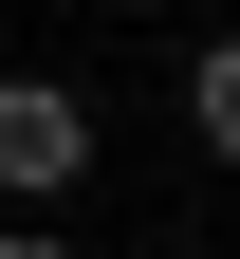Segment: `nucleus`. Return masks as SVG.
<instances>
[{"label":"nucleus","mask_w":240,"mask_h":259,"mask_svg":"<svg viewBox=\"0 0 240 259\" xmlns=\"http://www.w3.org/2000/svg\"><path fill=\"white\" fill-rule=\"evenodd\" d=\"M185 130H203V148H222V167H240V19H222V37H203V56H185Z\"/></svg>","instance_id":"obj_2"},{"label":"nucleus","mask_w":240,"mask_h":259,"mask_svg":"<svg viewBox=\"0 0 240 259\" xmlns=\"http://www.w3.org/2000/svg\"><path fill=\"white\" fill-rule=\"evenodd\" d=\"M92 167V93L74 74H0V204H74Z\"/></svg>","instance_id":"obj_1"},{"label":"nucleus","mask_w":240,"mask_h":259,"mask_svg":"<svg viewBox=\"0 0 240 259\" xmlns=\"http://www.w3.org/2000/svg\"><path fill=\"white\" fill-rule=\"evenodd\" d=\"M0 259H74V241H56V222H0Z\"/></svg>","instance_id":"obj_3"}]
</instances>
